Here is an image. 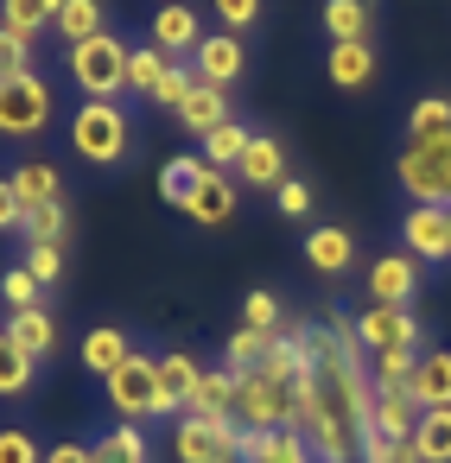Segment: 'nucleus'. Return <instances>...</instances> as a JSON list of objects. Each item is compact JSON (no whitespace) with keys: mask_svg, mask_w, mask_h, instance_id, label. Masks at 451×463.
I'll return each mask as SVG.
<instances>
[{"mask_svg":"<svg viewBox=\"0 0 451 463\" xmlns=\"http://www.w3.org/2000/svg\"><path fill=\"white\" fill-rule=\"evenodd\" d=\"M128 39L121 33H96V39H83V45H71L64 52V77H71V90L83 96V102H121L128 96Z\"/></svg>","mask_w":451,"mask_h":463,"instance_id":"f257e3e1","label":"nucleus"},{"mask_svg":"<svg viewBox=\"0 0 451 463\" xmlns=\"http://www.w3.org/2000/svg\"><path fill=\"white\" fill-rule=\"evenodd\" d=\"M71 153L96 172H115L134 153V121L121 102H77L71 109Z\"/></svg>","mask_w":451,"mask_h":463,"instance_id":"f03ea898","label":"nucleus"},{"mask_svg":"<svg viewBox=\"0 0 451 463\" xmlns=\"http://www.w3.org/2000/svg\"><path fill=\"white\" fill-rule=\"evenodd\" d=\"M394 178L407 191V203H438L451 210V134L438 140H407L394 159Z\"/></svg>","mask_w":451,"mask_h":463,"instance_id":"7ed1b4c3","label":"nucleus"},{"mask_svg":"<svg viewBox=\"0 0 451 463\" xmlns=\"http://www.w3.org/2000/svg\"><path fill=\"white\" fill-rule=\"evenodd\" d=\"M102 393H109V406H115V419H121V425L159 419V355L134 349V355L102 381Z\"/></svg>","mask_w":451,"mask_h":463,"instance_id":"20e7f679","label":"nucleus"},{"mask_svg":"<svg viewBox=\"0 0 451 463\" xmlns=\"http://www.w3.org/2000/svg\"><path fill=\"white\" fill-rule=\"evenodd\" d=\"M45 128H52V83L39 71L0 77V134H7V140H33Z\"/></svg>","mask_w":451,"mask_h":463,"instance_id":"39448f33","label":"nucleus"},{"mask_svg":"<svg viewBox=\"0 0 451 463\" xmlns=\"http://www.w3.org/2000/svg\"><path fill=\"white\" fill-rule=\"evenodd\" d=\"M172 457L178 463H242V425L235 419H191V412H178Z\"/></svg>","mask_w":451,"mask_h":463,"instance_id":"423d86ee","label":"nucleus"},{"mask_svg":"<svg viewBox=\"0 0 451 463\" xmlns=\"http://www.w3.org/2000/svg\"><path fill=\"white\" fill-rule=\"evenodd\" d=\"M235 425H261V431L293 425V381H273L267 368L235 374Z\"/></svg>","mask_w":451,"mask_h":463,"instance_id":"0eeeda50","label":"nucleus"},{"mask_svg":"<svg viewBox=\"0 0 451 463\" xmlns=\"http://www.w3.org/2000/svg\"><path fill=\"white\" fill-rule=\"evenodd\" d=\"M356 343H362V355L426 349V343H419V317H413V305H362V311H356Z\"/></svg>","mask_w":451,"mask_h":463,"instance_id":"6e6552de","label":"nucleus"},{"mask_svg":"<svg viewBox=\"0 0 451 463\" xmlns=\"http://www.w3.org/2000/svg\"><path fill=\"white\" fill-rule=\"evenodd\" d=\"M400 241H407V254H413L419 267L451 260V210H438V203H407V216H400Z\"/></svg>","mask_w":451,"mask_h":463,"instance_id":"1a4fd4ad","label":"nucleus"},{"mask_svg":"<svg viewBox=\"0 0 451 463\" xmlns=\"http://www.w3.org/2000/svg\"><path fill=\"white\" fill-rule=\"evenodd\" d=\"M147 45L166 52V58H185V64H191V52L204 45V20H197V7H185V0H166V7L147 20Z\"/></svg>","mask_w":451,"mask_h":463,"instance_id":"9d476101","label":"nucleus"},{"mask_svg":"<svg viewBox=\"0 0 451 463\" xmlns=\"http://www.w3.org/2000/svg\"><path fill=\"white\" fill-rule=\"evenodd\" d=\"M419 260L400 248V254H375L369 260V305H413L419 298Z\"/></svg>","mask_w":451,"mask_h":463,"instance_id":"9b49d317","label":"nucleus"},{"mask_svg":"<svg viewBox=\"0 0 451 463\" xmlns=\"http://www.w3.org/2000/svg\"><path fill=\"white\" fill-rule=\"evenodd\" d=\"M191 71H197V83L229 90V83L248 71V52H242V39H235V33H204V45L191 52Z\"/></svg>","mask_w":451,"mask_h":463,"instance_id":"f8f14e48","label":"nucleus"},{"mask_svg":"<svg viewBox=\"0 0 451 463\" xmlns=\"http://www.w3.org/2000/svg\"><path fill=\"white\" fill-rule=\"evenodd\" d=\"M0 330H7L33 362H52L58 355V343H64V330H58V311L52 305H33V311H14L7 324H0Z\"/></svg>","mask_w":451,"mask_h":463,"instance_id":"ddd939ff","label":"nucleus"},{"mask_svg":"<svg viewBox=\"0 0 451 463\" xmlns=\"http://www.w3.org/2000/svg\"><path fill=\"white\" fill-rule=\"evenodd\" d=\"M185 216H191L197 229H223V222H235V178H229V172H204L197 191L185 197Z\"/></svg>","mask_w":451,"mask_h":463,"instance_id":"4468645a","label":"nucleus"},{"mask_svg":"<svg viewBox=\"0 0 451 463\" xmlns=\"http://www.w3.org/2000/svg\"><path fill=\"white\" fill-rule=\"evenodd\" d=\"M7 184H14V197H20V216H26V210H52V203H64V172H58V165H45V159L14 165V172H7Z\"/></svg>","mask_w":451,"mask_h":463,"instance_id":"2eb2a0df","label":"nucleus"},{"mask_svg":"<svg viewBox=\"0 0 451 463\" xmlns=\"http://www.w3.org/2000/svg\"><path fill=\"white\" fill-rule=\"evenodd\" d=\"M407 400H413L419 412L451 406V349H426V355H419V368H413V381H407Z\"/></svg>","mask_w":451,"mask_h":463,"instance_id":"dca6fc26","label":"nucleus"},{"mask_svg":"<svg viewBox=\"0 0 451 463\" xmlns=\"http://www.w3.org/2000/svg\"><path fill=\"white\" fill-rule=\"evenodd\" d=\"M235 172H242V184H254V191H280V184H286V146H280L273 134H254Z\"/></svg>","mask_w":451,"mask_h":463,"instance_id":"f3484780","label":"nucleus"},{"mask_svg":"<svg viewBox=\"0 0 451 463\" xmlns=\"http://www.w3.org/2000/svg\"><path fill=\"white\" fill-rule=\"evenodd\" d=\"M305 260H312L318 273L343 279V273L356 267V241H350V229H337V222H318V229L305 235Z\"/></svg>","mask_w":451,"mask_h":463,"instance_id":"a211bd4d","label":"nucleus"},{"mask_svg":"<svg viewBox=\"0 0 451 463\" xmlns=\"http://www.w3.org/2000/svg\"><path fill=\"white\" fill-rule=\"evenodd\" d=\"M197 355H185V349H172V355H159V419H178L185 412V400H191V387H197Z\"/></svg>","mask_w":451,"mask_h":463,"instance_id":"6ab92c4d","label":"nucleus"},{"mask_svg":"<svg viewBox=\"0 0 451 463\" xmlns=\"http://www.w3.org/2000/svg\"><path fill=\"white\" fill-rule=\"evenodd\" d=\"M223 121H235V115H229V90L197 83V90L178 102V128H185V134H197V140H204V134H216Z\"/></svg>","mask_w":451,"mask_h":463,"instance_id":"aec40b11","label":"nucleus"},{"mask_svg":"<svg viewBox=\"0 0 451 463\" xmlns=\"http://www.w3.org/2000/svg\"><path fill=\"white\" fill-rule=\"evenodd\" d=\"M185 412L191 419H235V374L229 368H204L191 400H185Z\"/></svg>","mask_w":451,"mask_h":463,"instance_id":"412c9836","label":"nucleus"},{"mask_svg":"<svg viewBox=\"0 0 451 463\" xmlns=\"http://www.w3.org/2000/svg\"><path fill=\"white\" fill-rule=\"evenodd\" d=\"M128 355H134V343H128V330H121V324H96V330L83 336V368H90V374H102V381H109Z\"/></svg>","mask_w":451,"mask_h":463,"instance_id":"4be33fe9","label":"nucleus"},{"mask_svg":"<svg viewBox=\"0 0 451 463\" xmlns=\"http://www.w3.org/2000/svg\"><path fill=\"white\" fill-rule=\"evenodd\" d=\"M369 431L388 438V444H407L419 431V406L407 393H375V412H369Z\"/></svg>","mask_w":451,"mask_h":463,"instance_id":"5701e85b","label":"nucleus"},{"mask_svg":"<svg viewBox=\"0 0 451 463\" xmlns=\"http://www.w3.org/2000/svg\"><path fill=\"white\" fill-rule=\"evenodd\" d=\"M248 140H254V134H248L242 121H223L216 134H204V140H197V159H204L210 172H235V165H242V153H248Z\"/></svg>","mask_w":451,"mask_h":463,"instance_id":"b1692460","label":"nucleus"},{"mask_svg":"<svg viewBox=\"0 0 451 463\" xmlns=\"http://www.w3.org/2000/svg\"><path fill=\"white\" fill-rule=\"evenodd\" d=\"M369 0H324V33L331 45H369Z\"/></svg>","mask_w":451,"mask_h":463,"instance_id":"393cba45","label":"nucleus"},{"mask_svg":"<svg viewBox=\"0 0 451 463\" xmlns=\"http://www.w3.org/2000/svg\"><path fill=\"white\" fill-rule=\"evenodd\" d=\"M52 33H58L64 45H83V39L109 33V7H102V0H64V14L52 20Z\"/></svg>","mask_w":451,"mask_h":463,"instance_id":"a878e982","label":"nucleus"},{"mask_svg":"<svg viewBox=\"0 0 451 463\" xmlns=\"http://www.w3.org/2000/svg\"><path fill=\"white\" fill-rule=\"evenodd\" d=\"M324 71H331L337 90H362L375 77V45H331L324 52Z\"/></svg>","mask_w":451,"mask_h":463,"instance_id":"bb28decb","label":"nucleus"},{"mask_svg":"<svg viewBox=\"0 0 451 463\" xmlns=\"http://www.w3.org/2000/svg\"><path fill=\"white\" fill-rule=\"evenodd\" d=\"M33 381H39V362L0 330V400H20V393H33Z\"/></svg>","mask_w":451,"mask_h":463,"instance_id":"cd10ccee","label":"nucleus"},{"mask_svg":"<svg viewBox=\"0 0 451 463\" xmlns=\"http://www.w3.org/2000/svg\"><path fill=\"white\" fill-rule=\"evenodd\" d=\"M419 355H426V349H388V355H369V387H375V393H407Z\"/></svg>","mask_w":451,"mask_h":463,"instance_id":"c85d7f7f","label":"nucleus"},{"mask_svg":"<svg viewBox=\"0 0 451 463\" xmlns=\"http://www.w3.org/2000/svg\"><path fill=\"white\" fill-rule=\"evenodd\" d=\"M90 457H96V463H147L153 450H147V431H140V425H109V431L90 444Z\"/></svg>","mask_w":451,"mask_h":463,"instance_id":"c756f323","label":"nucleus"},{"mask_svg":"<svg viewBox=\"0 0 451 463\" xmlns=\"http://www.w3.org/2000/svg\"><path fill=\"white\" fill-rule=\"evenodd\" d=\"M45 26H52V0H0V33H14V39L39 45Z\"/></svg>","mask_w":451,"mask_h":463,"instance_id":"7c9ffc66","label":"nucleus"},{"mask_svg":"<svg viewBox=\"0 0 451 463\" xmlns=\"http://www.w3.org/2000/svg\"><path fill=\"white\" fill-rule=\"evenodd\" d=\"M210 165L197 159V153H178V159H166V172H159V197L172 203V210H185V197L197 191V178H204Z\"/></svg>","mask_w":451,"mask_h":463,"instance_id":"2f4dec72","label":"nucleus"},{"mask_svg":"<svg viewBox=\"0 0 451 463\" xmlns=\"http://www.w3.org/2000/svg\"><path fill=\"white\" fill-rule=\"evenodd\" d=\"M267 349H273V336L254 330V324H242V330L229 336V349H223V368H229V374H254V368L267 362Z\"/></svg>","mask_w":451,"mask_h":463,"instance_id":"473e14b6","label":"nucleus"},{"mask_svg":"<svg viewBox=\"0 0 451 463\" xmlns=\"http://www.w3.org/2000/svg\"><path fill=\"white\" fill-rule=\"evenodd\" d=\"M413 444H419V457H426V463H451V406H432V412H419V431H413Z\"/></svg>","mask_w":451,"mask_h":463,"instance_id":"72a5a7b5","label":"nucleus"},{"mask_svg":"<svg viewBox=\"0 0 451 463\" xmlns=\"http://www.w3.org/2000/svg\"><path fill=\"white\" fill-rule=\"evenodd\" d=\"M166 52H153V45H134L128 52V96H147L153 102V90H159V77H166Z\"/></svg>","mask_w":451,"mask_h":463,"instance_id":"f704fd0d","label":"nucleus"},{"mask_svg":"<svg viewBox=\"0 0 451 463\" xmlns=\"http://www.w3.org/2000/svg\"><path fill=\"white\" fill-rule=\"evenodd\" d=\"M451 134V96H419L407 115V140H438Z\"/></svg>","mask_w":451,"mask_h":463,"instance_id":"c9c22d12","label":"nucleus"},{"mask_svg":"<svg viewBox=\"0 0 451 463\" xmlns=\"http://www.w3.org/2000/svg\"><path fill=\"white\" fill-rule=\"evenodd\" d=\"M0 305H7V317L14 311H33V305H45V286L26 267H7V273H0Z\"/></svg>","mask_w":451,"mask_h":463,"instance_id":"e433bc0d","label":"nucleus"},{"mask_svg":"<svg viewBox=\"0 0 451 463\" xmlns=\"http://www.w3.org/2000/svg\"><path fill=\"white\" fill-rule=\"evenodd\" d=\"M64 229H71V210H64V203H52V210H26V216H20V235H26V241H52V248H64Z\"/></svg>","mask_w":451,"mask_h":463,"instance_id":"4c0bfd02","label":"nucleus"},{"mask_svg":"<svg viewBox=\"0 0 451 463\" xmlns=\"http://www.w3.org/2000/svg\"><path fill=\"white\" fill-rule=\"evenodd\" d=\"M191 90H197V71L172 58V64H166V77H159V90H153V109H166V115H178V102H185Z\"/></svg>","mask_w":451,"mask_h":463,"instance_id":"58836bf2","label":"nucleus"},{"mask_svg":"<svg viewBox=\"0 0 451 463\" xmlns=\"http://www.w3.org/2000/svg\"><path fill=\"white\" fill-rule=\"evenodd\" d=\"M210 14L223 20V33H254L261 26V14H267V0H210Z\"/></svg>","mask_w":451,"mask_h":463,"instance_id":"ea45409f","label":"nucleus"},{"mask_svg":"<svg viewBox=\"0 0 451 463\" xmlns=\"http://www.w3.org/2000/svg\"><path fill=\"white\" fill-rule=\"evenodd\" d=\"M20 267H26L45 292H52V286L64 279V248H52V241H26V260H20Z\"/></svg>","mask_w":451,"mask_h":463,"instance_id":"a19ab883","label":"nucleus"},{"mask_svg":"<svg viewBox=\"0 0 451 463\" xmlns=\"http://www.w3.org/2000/svg\"><path fill=\"white\" fill-rule=\"evenodd\" d=\"M254 463H318V457H312V438H305V431L280 425V431L267 438V457H254Z\"/></svg>","mask_w":451,"mask_h":463,"instance_id":"79ce46f5","label":"nucleus"},{"mask_svg":"<svg viewBox=\"0 0 451 463\" xmlns=\"http://www.w3.org/2000/svg\"><path fill=\"white\" fill-rule=\"evenodd\" d=\"M0 463H45V444L26 425H0Z\"/></svg>","mask_w":451,"mask_h":463,"instance_id":"37998d69","label":"nucleus"},{"mask_svg":"<svg viewBox=\"0 0 451 463\" xmlns=\"http://www.w3.org/2000/svg\"><path fill=\"white\" fill-rule=\"evenodd\" d=\"M242 324L280 336V298H273V292H248V298H242Z\"/></svg>","mask_w":451,"mask_h":463,"instance_id":"c03bdc74","label":"nucleus"},{"mask_svg":"<svg viewBox=\"0 0 451 463\" xmlns=\"http://www.w3.org/2000/svg\"><path fill=\"white\" fill-rule=\"evenodd\" d=\"M20 71H33V45L14 39V33H0V77H20Z\"/></svg>","mask_w":451,"mask_h":463,"instance_id":"a18cd8bd","label":"nucleus"},{"mask_svg":"<svg viewBox=\"0 0 451 463\" xmlns=\"http://www.w3.org/2000/svg\"><path fill=\"white\" fill-rule=\"evenodd\" d=\"M273 203H280V216H312V191H305L299 178H286V184L273 191Z\"/></svg>","mask_w":451,"mask_h":463,"instance_id":"49530a36","label":"nucleus"},{"mask_svg":"<svg viewBox=\"0 0 451 463\" xmlns=\"http://www.w3.org/2000/svg\"><path fill=\"white\" fill-rule=\"evenodd\" d=\"M45 463H96V457H90V444L64 438V444H52V450H45Z\"/></svg>","mask_w":451,"mask_h":463,"instance_id":"de8ad7c7","label":"nucleus"},{"mask_svg":"<svg viewBox=\"0 0 451 463\" xmlns=\"http://www.w3.org/2000/svg\"><path fill=\"white\" fill-rule=\"evenodd\" d=\"M7 229H20V197H14L7 178H0V235H7Z\"/></svg>","mask_w":451,"mask_h":463,"instance_id":"09e8293b","label":"nucleus"}]
</instances>
